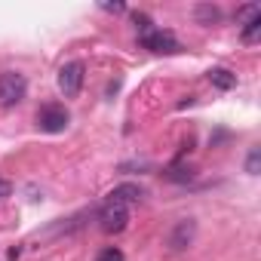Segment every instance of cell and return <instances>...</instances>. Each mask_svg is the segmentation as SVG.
Instances as JSON below:
<instances>
[{
	"mask_svg": "<svg viewBox=\"0 0 261 261\" xmlns=\"http://www.w3.org/2000/svg\"><path fill=\"white\" fill-rule=\"evenodd\" d=\"M28 92V80L19 71H4L0 74V108H16Z\"/></svg>",
	"mask_w": 261,
	"mask_h": 261,
	"instance_id": "6da1fadb",
	"label": "cell"
},
{
	"mask_svg": "<svg viewBox=\"0 0 261 261\" xmlns=\"http://www.w3.org/2000/svg\"><path fill=\"white\" fill-rule=\"evenodd\" d=\"M129 224V209L117 200H108L101 209H98V227L105 233H123Z\"/></svg>",
	"mask_w": 261,
	"mask_h": 261,
	"instance_id": "7a4b0ae2",
	"label": "cell"
},
{
	"mask_svg": "<svg viewBox=\"0 0 261 261\" xmlns=\"http://www.w3.org/2000/svg\"><path fill=\"white\" fill-rule=\"evenodd\" d=\"M71 123V114L65 111V105H43L37 111V126L43 129V133L56 136V133H65Z\"/></svg>",
	"mask_w": 261,
	"mask_h": 261,
	"instance_id": "3957f363",
	"label": "cell"
},
{
	"mask_svg": "<svg viewBox=\"0 0 261 261\" xmlns=\"http://www.w3.org/2000/svg\"><path fill=\"white\" fill-rule=\"evenodd\" d=\"M59 89L65 98H77L83 89V62H68L59 68Z\"/></svg>",
	"mask_w": 261,
	"mask_h": 261,
	"instance_id": "277c9868",
	"label": "cell"
},
{
	"mask_svg": "<svg viewBox=\"0 0 261 261\" xmlns=\"http://www.w3.org/2000/svg\"><path fill=\"white\" fill-rule=\"evenodd\" d=\"M139 40H142V46H145V49L160 53V56H163V53L169 56V53H178V49H181V46H178V40L172 37V31H160V28H154L151 34H145V37H139Z\"/></svg>",
	"mask_w": 261,
	"mask_h": 261,
	"instance_id": "5b68a950",
	"label": "cell"
},
{
	"mask_svg": "<svg viewBox=\"0 0 261 261\" xmlns=\"http://www.w3.org/2000/svg\"><path fill=\"white\" fill-rule=\"evenodd\" d=\"M194 221L191 218H185V221H178L175 224V230H172V237H169V246L172 249H188L191 246V240H194Z\"/></svg>",
	"mask_w": 261,
	"mask_h": 261,
	"instance_id": "8992f818",
	"label": "cell"
},
{
	"mask_svg": "<svg viewBox=\"0 0 261 261\" xmlns=\"http://www.w3.org/2000/svg\"><path fill=\"white\" fill-rule=\"evenodd\" d=\"M142 197H145V191H142L139 185H120V188H114V191H111V197H108V200H117V203H123V206H126V203H139Z\"/></svg>",
	"mask_w": 261,
	"mask_h": 261,
	"instance_id": "52a82bcc",
	"label": "cell"
},
{
	"mask_svg": "<svg viewBox=\"0 0 261 261\" xmlns=\"http://www.w3.org/2000/svg\"><path fill=\"white\" fill-rule=\"evenodd\" d=\"M209 83H212L215 89L227 92V89H233V86H237V74H230L227 68H212V71H209Z\"/></svg>",
	"mask_w": 261,
	"mask_h": 261,
	"instance_id": "ba28073f",
	"label": "cell"
},
{
	"mask_svg": "<svg viewBox=\"0 0 261 261\" xmlns=\"http://www.w3.org/2000/svg\"><path fill=\"white\" fill-rule=\"evenodd\" d=\"M261 37V16H255L252 22H246V28H243V43H255Z\"/></svg>",
	"mask_w": 261,
	"mask_h": 261,
	"instance_id": "9c48e42d",
	"label": "cell"
},
{
	"mask_svg": "<svg viewBox=\"0 0 261 261\" xmlns=\"http://www.w3.org/2000/svg\"><path fill=\"white\" fill-rule=\"evenodd\" d=\"M197 19L206 22V25H212V22L221 19V10H218V7H197Z\"/></svg>",
	"mask_w": 261,
	"mask_h": 261,
	"instance_id": "30bf717a",
	"label": "cell"
},
{
	"mask_svg": "<svg viewBox=\"0 0 261 261\" xmlns=\"http://www.w3.org/2000/svg\"><path fill=\"white\" fill-rule=\"evenodd\" d=\"M255 16H261V7H255V4H249V7H243V10H237V22H252Z\"/></svg>",
	"mask_w": 261,
	"mask_h": 261,
	"instance_id": "8fae6325",
	"label": "cell"
},
{
	"mask_svg": "<svg viewBox=\"0 0 261 261\" xmlns=\"http://www.w3.org/2000/svg\"><path fill=\"white\" fill-rule=\"evenodd\" d=\"M133 22H136V28H139V37H145V34H151V31H154L151 19H148L145 13H136V16H133Z\"/></svg>",
	"mask_w": 261,
	"mask_h": 261,
	"instance_id": "7c38bea8",
	"label": "cell"
},
{
	"mask_svg": "<svg viewBox=\"0 0 261 261\" xmlns=\"http://www.w3.org/2000/svg\"><path fill=\"white\" fill-rule=\"evenodd\" d=\"M95 261H126V258H123V252H120L117 246H108V249H101V252H98V258H95Z\"/></svg>",
	"mask_w": 261,
	"mask_h": 261,
	"instance_id": "4fadbf2b",
	"label": "cell"
},
{
	"mask_svg": "<svg viewBox=\"0 0 261 261\" xmlns=\"http://www.w3.org/2000/svg\"><path fill=\"white\" fill-rule=\"evenodd\" d=\"M258 166H261V151H258V148H252V154H249V160H246V172H249V175H255V172H258Z\"/></svg>",
	"mask_w": 261,
	"mask_h": 261,
	"instance_id": "5bb4252c",
	"label": "cell"
},
{
	"mask_svg": "<svg viewBox=\"0 0 261 261\" xmlns=\"http://www.w3.org/2000/svg\"><path fill=\"white\" fill-rule=\"evenodd\" d=\"M166 175H169V178H172V181H188V178H191V169H188V172H185V169H181V166H172V169H169V172H166Z\"/></svg>",
	"mask_w": 261,
	"mask_h": 261,
	"instance_id": "9a60e30c",
	"label": "cell"
},
{
	"mask_svg": "<svg viewBox=\"0 0 261 261\" xmlns=\"http://www.w3.org/2000/svg\"><path fill=\"white\" fill-rule=\"evenodd\" d=\"M101 10H105V13H123V10H126V4L114 0V4H101Z\"/></svg>",
	"mask_w": 261,
	"mask_h": 261,
	"instance_id": "2e32d148",
	"label": "cell"
},
{
	"mask_svg": "<svg viewBox=\"0 0 261 261\" xmlns=\"http://www.w3.org/2000/svg\"><path fill=\"white\" fill-rule=\"evenodd\" d=\"M10 194H13V185H10L7 178H0V200H7Z\"/></svg>",
	"mask_w": 261,
	"mask_h": 261,
	"instance_id": "e0dca14e",
	"label": "cell"
}]
</instances>
